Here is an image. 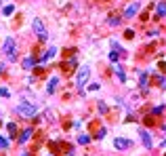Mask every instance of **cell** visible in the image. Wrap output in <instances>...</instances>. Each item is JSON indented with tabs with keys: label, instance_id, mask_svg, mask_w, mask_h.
<instances>
[{
	"label": "cell",
	"instance_id": "8992f818",
	"mask_svg": "<svg viewBox=\"0 0 166 156\" xmlns=\"http://www.w3.org/2000/svg\"><path fill=\"white\" fill-rule=\"evenodd\" d=\"M139 135H141V139H143V145L147 148V150H152L154 148V141H152V135L145 131V129H139Z\"/></svg>",
	"mask_w": 166,
	"mask_h": 156
},
{
	"label": "cell",
	"instance_id": "9a60e30c",
	"mask_svg": "<svg viewBox=\"0 0 166 156\" xmlns=\"http://www.w3.org/2000/svg\"><path fill=\"white\" fill-rule=\"evenodd\" d=\"M158 15H160V17L166 15V2H158Z\"/></svg>",
	"mask_w": 166,
	"mask_h": 156
},
{
	"label": "cell",
	"instance_id": "4fadbf2b",
	"mask_svg": "<svg viewBox=\"0 0 166 156\" xmlns=\"http://www.w3.org/2000/svg\"><path fill=\"white\" fill-rule=\"evenodd\" d=\"M91 139H93V137H91V135H88V133H82V135H80V137H78V144H88V141H91Z\"/></svg>",
	"mask_w": 166,
	"mask_h": 156
},
{
	"label": "cell",
	"instance_id": "603a6c76",
	"mask_svg": "<svg viewBox=\"0 0 166 156\" xmlns=\"http://www.w3.org/2000/svg\"><path fill=\"white\" fill-rule=\"evenodd\" d=\"M105 129H103V127H101V129H99V131H97V139H101V137H105Z\"/></svg>",
	"mask_w": 166,
	"mask_h": 156
},
{
	"label": "cell",
	"instance_id": "cb8c5ba5",
	"mask_svg": "<svg viewBox=\"0 0 166 156\" xmlns=\"http://www.w3.org/2000/svg\"><path fill=\"white\" fill-rule=\"evenodd\" d=\"M0 95H2V97H9V89H4V86H0Z\"/></svg>",
	"mask_w": 166,
	"mask_h": 156
},
{
	"label": "cell",
	"instance_id": "e0dca14e",
	"mask_svg": "<svg viewBox=\"0 0 166 156\" xmlns=\"http://www.w3.org/2000/svg\"><path fill=\"white\" fill-rule=\"evenodd\" d=\"M63 68H65V70H74V68H76V59H74V57H71V59L67 61V63H65V65H63Z\"/></svg>",
	"mask_w": 166,
	"mask_h": 156
},
{
	"label": "cell",
	"instance_id": "ffe728a7",
	"mask_svg": "<svg viewBox=\"0 0 166 156\" xmlns=\"http://www.w3.org/2000/svg\"><path fill=\"white\" fill-rule=\"evenodd\" d=\"M118 23H120V17L111 15V17H109V25H118Z\"/></svg>",
	"mask_w": 166,
	"mask_h": 156
},
{
	"label": "cell",
	"instance_id": "ac0fdd59",
	"mask_svg": "<svg viewBox=\"0 0 166 156\" xmlns=\"http://www.w3.org/2000/svg\"><path fill=\"white\" fill-rule=\"evenodd\" d=\"M13 11H15V6H13V4H6V6L2 9V13H4V15H13Z\"/></svg>",
	"mask_w": 166,
	"mask_h": 156
},
{
	"label": "cell",
	"instance_id": "8fae6325",
	"mask_svg": "<svg viewBox=\"0 0 166 156\" xmlns=\"http://www.w3.org/2000/svg\"><path fill=\"white\" fill-rule=\"evenodd\" d=\"M139 82H141L143 93H147V72H141V74H139Z\"/></svg>",
	"mask_w": 166,
	"mask_h": 156
},
{
	"label": "cell",
	"instance_id": "7402d4cb",
	"mask_svg": "<svg viewBox=\"0 0 166 156\" xmlns=\"http://www.w3.org/2000/svg\"><path fill=\"white\" fill-rule=\"evenodd\" d=\"M118 57H120L118 51H111V53H109V59H111V61H118Z\"/></svg>",
	"mask_w": 166,
	"mask_h": 156
},
{
	"label": "cell",
	"instance_id": "f546056e",
	"mask_svg": "<svg viewBox=\"0 0 166 156\" xmlns=\"http://www.w3.org/2000/svg\"><path fill=\"white\" fill-rule=\"evenodd\" d=\"M21 156H30V154H21Z\"/></svg>",
	"mask_w": 166,
	"mask_h": 156
},
{
	"label": "cell",
	"instance_id": "4dcf8cb0",
	"mask_svg": "<svg viewBox=\"0 0 166 156\" xmlns=\"http://www.w3.org/2000/svg\"><path fill=\"white\" fill-rule=\"evenodd\" d=\"M51 156H53V154H51Z\"/></svg>",
	"mask_w": 166,
	"mask_h": 156
},
{
	"label": "cell",
	"instance_id": "9c48e42d",
	"mask_svg": "<svg viewBox=\"0 0 166 156\" xmlns=\"http://www.w3.org/2000/svg\"><path fill=\"white\" fill-rule=\"evenodd\" d=\"M57 84H59V78H57V76L51 78L48 84H47V93H55V91H57Z\"/></svg>",
	"mask_w": 166,
	"mask_h": 156
},
{
	"label": "cell",
	"instance_id": "d4e9b609",
	"mask_svg": "<svg viewBox=\"0 0 166 156\" xmlns=\"http://www.w3.org/2000/svg\"><path fill=\"white\" fill-rule=\"evenodd\" d=\"M162 110H164V106H156V108H154V114H162Z\"/></svg>",
	"mask_w": 166,
	"mask_h": 156
},
{
	"label": "cell",
	"instance_id": "7a4b0ae2",
	"mask_svg": "<svg viewBox=\"0 0 166 156\" xmlns=\"http://www.w3.org/2000/svg\"><path fill=\"white\" fill-rule=\"evenodd\" d=\"M2 53L6 55L9 61H15L17 59V44H15V38H6L4 44H2Z\"/></svg>",
	"mask_w": 166,
	"mask_h": 156
},
{
	"label": "cell",
	"instance_id": "30bf717a",
	"mask_svg": "<svg viewBox=\"0 0 166 156\" xmlns=\"http://www.w3.org/2000/svg\"><path fill=\"white\" fill-rule=\"evenodd\" d=\"M114 72H116V76H118L120 82H126V74H124V70H122L120 65H114Z\"/></svg>",
	"mask_w": 166,
	"mask_h": 156
},
{
	"label": "cell",
	"instance_id": "1f68e13d",
	"mask_svg": "<svg viewBox=\"0 0 166 156\" xmlns=\"http://www.w3.org/2000/svg\"><path fill=\"white\" fill-rule=\"evenodd\" d=\"M164 156H166V154H164Z\"/></svg>",
	"mask_w": 166,
	"mask_h": 156
},
{
	"label": "cell",
	"instance_id": "5bb4252c",
	"mask_svg": "<svg viewBox=\"0 0 166 156\" xmlns=\"http://www.w3.org/2000/svg\"><path fill=\"white\" fill-rule=\"evenodd\" d=\"M30 137H32V129H25V131L21 133V139H19V141H21V144H25Z\"/></svg>",
	"mask_w": 166,
	"mask_h": 156
},
{
	"label": "cell",
	"instance_id": "4316f807",
	"mask_svg": "<svg viewBox=\"0 0 166 156\" xmlns=\"http://www.w3.org/2000/svg\"><path fill=\"white\" fill-rule=\"evenodd\" d=\"M158 68H160V70H164V72H166V61H160V63H158Z\"/></svg>",
	"mask_w": 166,
	"mask_h": 156
},
{
	"label": "cell",
	"instance_id": "d6986e66",
	"mask_svg": "<svg viewBox=\"0 0 166 156\" xmlns=\"http://www.w3.org/2000/svg\"><path fill=\"white\" fill-rule=\"evenodd\" d=\"M97 108H99V112H101V114H105V112H107V103L99 101V103H97Z\"/></svg>",
	"mask_w": 166,
	"mask_h": 156
},
{
	"label": "cell",
	"instance_id": "44dd1931",
	"mask_svg": "<svg viewBox=\"0 0 166 156\" xmlns=\"http://www.w3.org/2000/svg\"><path fill=\"white\" fill-rule=\"evenodd\" d=\"M9 131H11V137H15V133H17V127H15V122H9Z\"/></svg>",
	"mask_w": 166,
	"mask_h": 156
},
{
	"label": "cell",
	"instance_id": "484cf974",
	"mask_svg": "<svg viewBox=\"0 0 166 156\" xmlns=\"http://www.w3.org/2000/svg\"><path fill=\"white\" fill-rule=\"evenodd\" d=\"M124 36H126V38H132V36H135V32H132V30H126V32H124Z\"/></svg>",
	"mask_w": 166,
	"mask_h": 156
},
{
	"label": "cell",
	"instance_id": "277c9868",
	"mask_svg": "<svg viewBox=\"0 0 166 156\" xmlns=\"http://www.w3.org/2000/svg\"><path fill=\"white\" fill-rule=\"evenodd\" d=\"M88 78H91V68H88V65L80 68V70H78V76H76V84L80 86V91H82L84 84L88 82Z\"/></svg>",
	"mask_w": 166,
	"mask_h": 156
},
{
	"label": "cell",
	"instance_id": "52a82bcc",
	"mask_svg": "<svg viewBox=\"0 0 166 156\" xmlns=\"http://www.w3.org/2000/svg\"><path fill=\"white\" fill-rule=\"evenodd\" d=\"M139 9H141V4H139V2H132L131 6L126 9V13H124V15H126V17H135V15L139 13Z\"/></svg>",
	"mask_w": 166,
	"mask_h": 156
},
{
	"label": "cell",
	"instance_id": "ba28073f",
	"mask_svg": "<svg viewBox=\"0 0 166 156\" xmlns=\"http://www.w3.org/2000/svg\"><path fill=\"white\" fill-rule=\"evenodd\" d=\"M55 53H57V47H51V48L47 51V53H44V55H42V57L38 59V61H40V63H47V61L51 59V57H55Z\"/></svg>",
	"mask_w": 166,
	"mask_h": 156
},
{
	"label": "cell",
	"instance_id": "6da1fadb",
	"mask_svg": "<svg viewBox=\"0 0 166 156\" xmlns=\"http://www.w3.org/2000/svg\"><path fill=\"white\" fill-rule=\"evenodd\" d=\"M15 110H17V114H21L25 118H32V116L38 114V103L36 101H21Z\"/></svg>",
	"mask_w": 166,
	"mask_h": 156
},
{
	"label": "cell",
	"instance_id": "f1b7e54d",
	"mask_svg": "<svg viewBox=\"0 0 166 156\" xmlns=\"http://www.w3.org/2000/svg\"><path fill=\"white\" fill-rule=\"evenodd\" d=\"M162 145H164V148H166V139H164V144H162Z\"/></svg>",
	"mask_w": 166,
	"mask_h": 156
},
{
	"label": "cell",
	"instance_id": "5b68a950",
	"mask_svg": "<svg viewBox=\"0 0 166 156\" xmlns=\"http://www.w3.org/2000/svg\"><path fill=\"white\" fill-rule=\"evenodd\" d=\"M131 145H132V141L126 139V137H116V139H114V148H116V150H128Z\"/></svg>",
	"mask_w": 166,
	"mask_h": 156
},
{
	"label": "cell",
	"instance_id": "2e32d148",
	"mask_svg": "<svg viewBox=\"0 0 166 156\" xmlns=\"http://www.w3.org/2000/svg\"><path fill=\"white\" fill-rule=\"evenodd\" d=\"M6 148H9V139L0 135V150H6Z\"/></svg>",
	"mask_w": 166,
	"mask_h": 156
},
{
	"label": "cell",
	"instance_id": "3957f363",
	"mask_svg": "<svg viewBox=\"0 0 166 156\" xmlns=\"http://www.w3.org/2000/svg\"><path fill=\"white\" fill-rule=\"evenodd\" d=\"M32 30H34V34L38 36L40 42H47L48 40V32H47V27H44V23H42V19H34L32 21Z\"/></svg>",
	"mask_w": 166,
	"mask_h": 156
},
{
	"label": "cell",
	"instance_id": "7c38bea8",
	"mask_svg": "<svg viewBox=\"0 0 166 156\" xmlns=\"http://www.w3.org/2000/svg\"><path fill=\"white\" fill-rule=\"evenodd\" d=\"M36 63H38V59H34V57H25L23 59V68L25 70H30V68H34Z\"/></svg>",
	"mask_w": 166,
	"mask_h": 156
},
{
	"label": "cell",
	"instance_id": "83f0119b",
	"mask_svg": "<svg viewBox=\"0 0 166 156\" xmlns=\"http://www.w3.org/2000/svg\"><path fill=\"white\" fill-rule=\"evenodd\" d=\"M162 131H164V133H166V124H162Z\"/></svg>",
	"mask_w": 166,
	"mask_h": 156
}]
</instances>
